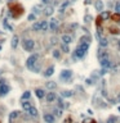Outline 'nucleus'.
<instances>
[{
  "mask_svg": "<svg viewBox=\"0 0 120 123\" xmlns=\"http://www.w3.org/2000/svg\"><path fill=\"white\" fill-rule=\"evenodd\" d=\"M29 114L31 117H36L37 116V110H36V108H31L30 109V112H29Z\"/></svg>",
  "mask_w": 120,
  "mask_h": 123,
  "instance_id": "6ab92c4d",
  "label": "nucleus"
},
{
  "mask_svg": "<svg viewBox=\"0 0 120 123\" xmlns=\"http://www.w3.org/2000/svg\"><path fill=\"white\" fill-rule=\"evenodd\" d=\"M88 48H89V44L88 42H80L79 46L75 49V54H74V58H83L84 55L87 54L88 51Z\"/></svg>",
  "mask_w": 120,
  "mask_h": 123,
  "instance_id": "f257e3e1",
  "label": "nucleus"
},
{
  "mask_svg": "<svg viewBox=\"0 0 120 123\" xmlns=\"http://www.w3.org/2000/svg\"><path fill=\"white\" fill-rule=\"evenodd\" d=\"M35 48V41L34 40H25L23 41V49L26 51H32Z\"/></svg>",
  "mask_w": 120,
  "mask_h": 123,
  "instance_id": "7ed1b4c3",
  "label": "nucleus"
},
{
  "mask_svg": "<svg viewBox=\"0 0 120 123\" xmlns=\"http://www.w3.org/2000/svg\"><path fill=\"white\" fill-rule=\"evenodd\" d=\"M53 12H54V9H53V7H50V5H49V7H47V8L44 9V14L47 15V17L52 15V14H53Z\"/></svg>",
  "mask_w": 120,
  "mask_h": 123,
  "instance_id": "9b49d317",
  "label": "nucleus"
},
{
  "mask_svg": "<svg viewBox=\"0 0 120 123\" xmlns=\"http://www.w3.org/2000/svg\"><path fill=\"white\" fill-rule=\"evenodd\" d=\"M112 18H114V19H115L116 22H119V23H120V14H119V13L114 14V15H112Z\"/></svg>",
  "mask_w": 120,
  "mask_h": 123,
  "instance_id": "c85d7f7f",
  "label": "nucleus"
},
{
  "mask_svg": "<svg viewBox=\"0 0 120 123\" xmlns=\"http://www.w3.org/2000/svg\"><path fill=\"white\" fill-rule=\"evenodd\" d=\"M108 17H110V13L108 12H105V13H102V14L99 15L101 19H106V18H108Z\"/></svg>",
  "mask_w": 120,
  "mask_h": 123,
  "instance_id": "5701e85b",
  "label": "nucleus"
},
{
  "mask_svg": "<svg viewBox=\"0 0 120 123\" xmlns=\"http://www.w3.org/2000/svg\"><path fill=\"white\" fill-rule=\"evenodd\" d=\"M62 50H63L65 53H69V51H70V49H69V46H67V44H65V45L62 46Z\"/></svg>",
  "mask_w": 120,
  "mask_h": 123,
  "instance_id": "7c9ffc66",
  "label": "nucleus"
},
{
  "mask_svg": "<svg viewBox=\"0 0 120 123\" xmlns=\"http://www.w3.org/2000/svg\"><path fill=\"white\" fill-rule=\"evenodd\" d=\"M62 95H63L65 97H70V96H72V92L71 91H63L62 92Z\"/></svg>",
  "mask_w": 120,
  "mask_h": 123,
  "instance_id": "bb28decb",
  "label": "nucleus"
},
{
  "mask_svg": "<svg viewBox=\"0 0 120 123\" xmlns=\"http://www.w3.org/2000/svg\"><path fill=\"white\" fill-rule=\"evenodd\" d=\"M54 114H56L57 117H61L62 116V109H54Z\"/></svg>",
  "mask_w": 120,
  "mask_h": 123,
  "instance_id": "a878e982",
  "label": "nucleus"
},
{
  "mask_svg": "<svg viewBox=\"0 0 120 123\" xmlns=\"http://www.w3.org/2000/svg\"><path fill=\"white\" fill-rule=\"evenodd\" d=\"M22 108H23V110H25V112H27V113H29L30 109H31L32 106H31V104H30V101H27V100L25 101V100H23V103H22Z\"/></svg>",
  "mask_w": 120,
  "mask_h": 123,
  "instance_id": "6e6552de",
  "label": "nucleus"
},
{
  "mask_svg": "<svg viewBox=\"0 0 120 123\" xmlns=\"http://www.w3.org/2000/svg\"><path fill=\"white\" fill-rule=\"evenodd\" d=\"M115 10H116V13H119V14H120V1L116 3V5H115Z\"/></svg>",
  "mask_w": 120,
  "mask_h": 123,
  "instance_id": "c756f323",
  "label": "nucleus"
},
{
  "mask_svg": "<svg viewBox=\"0 0 120 123\" xmlns=\"http://www.w3.org/2000/svg\"><path fill=\"white\" fill-rule=\"evenodd\" d=\"M45 99H47V103H53L54 100H56V94H54V92H48Z\"/></svg>",
  "mask_w": 120,
  "mask_h": 123,
  "instance_id": "0eeeda50",
  "label": "nucleus"
},
{
  "mask_svg": "<svg viewBox=\"0 0 120 123\" xmlns=\"http://www.w3.org/2000/svg\"><path fill=\"white\" fill-rule=\"evenodd\" d=\"M44 121L45 123H54V117L52 114H44Z\"/></svg>",
  "mask_w": 120,
  "mask_h": 123,
  "instance_id": "1a4fd4ad",
  "label": "nucleus"
},
{
  "mask_svg": "<svg viewBox=\"0 0 120 123\" xmlns=\"http://www.w3.org/2000/svg\"><path fill=\"white\" fill-rule=\"evenodd\" d=\"M35 94H36V96L39 97V99H41V97L47 96V95H45V91H44V90H41V89H37V90H35Z\"/></svg>",
  "mask_w": 120,
  "mask_h": 123,
  "instance_id": "9d476101",
  "label": "nucleus"
},
{
  "mask_svg": "<svg viewBox=\"0 0 120 123\" xmlns=\"http://www.w3.org/2000/svg\"><path fill=\"white\" fill-rule=\"evenodd\" d=\"M116 122V118L115 117H110V118L107 119V123H115Z\"/></svg>",
  "mask_w": 120,
  "mask_h": 123,
  "instance_id": "2f4dec72",
  "label": "nucleus"
},
{
  "mask_svg": "<svg viewBox=\"0 0 120 123\" xmlns=\"http://www.w3.org/2000/svg\"><path fill=\"white\" fill-rule=\"evenodd\" d=\"M56 86H57V85H56V82H53V81H50V82H48V83H47V87H48V89H56Z\"/></svg>",
  "mask_w": 120,
  "mask_h": 123,
  "instance_id": "412c9836",
  "label": "nucleus"
},
{
  "mask_svg": "<svg viewBox=\"0 0 120 123\" xmlns=\"http://www.w3.org/2000/svg\"><path fill=\"white\" fill-rule=\"evenodd\" d=\"M53 72H54V67H49L48 69L44 72V76L45 77H50V76L53 75Z\"/></svg>",
  "mask_w": 120,
  "mask_h": 123,
  "instance_id": "2eb2a0df",
  "label": "nucleus"
},
{
  "mask_svg": "<svg viewBox=\"0 0 120 123\" xmlns=\"http://www.w3.org/2000/svg\"><path fill=\"white\" fill-rule=\"evenodd\" d=\"M18 113H20V112H13V113L10 114V117H9L10 122H13V119H14V118H17V117H18Z\"/></svg>",
  "mask_w": 120,
  "mask_h": 123,
  "instance_id": "4be33fe9",
  "label": "nucleus"
},
{
  "mask_svg": "<svg viewBox=\"0 0 120 123\" xmlns=\"http://www.w3.org/2000/svg\"><path fill=\"white\" fill-rule=\"evenodd\" d=\"M69 4H70V1H65V3H63V4H62V5H61V9H59V10H61V12H63V10H65V9H66V8H67V7H69Z\"/></svg>",
  "mask_w": 120,
  "mask_h": 123,
  "instance_id": "b1692460",
  "label": "nucleus"
},
{
  "mask_svg": "<svg viewBox=\"0 0 120 123\" xmlns=\"http://www.w3.org/2000/svg\"><path fill=\"white\" fill-rule=\"evenodd\" d=\"M17 45H18V36H14L12 39V48L16 49V48H17Z\"/></svg>",
  "mask_w": 120,
  "mask_h": 123,
  "instance_id": "a211bd4d",
  "label": "nucleus"
},
{
  "mask_svg": "<svg viewBox=\"0 0 120 123\" xmlns=\"http://www.w3.org/2000/svg\"><path fill=\"white\" fill-rule=\"evenodd\" d=\"M43 1H44V3H47V1H49V0H43Z\"/></svg>",
  "mask_w": 120,
  "mask_h": 123,
  "instance_id": "c9c22d12",
  "label": "nucleus"
},
{
  "mask_svg": "<svg viewBox=\"0 0 120 123\" xmlns=\"http://www.w3.org/2000/svg\"><path fill=\"white\" fill-rule=\"evenodd\" d=\"M105 56H107V53H105L102 49H101V50H98V58L102 59V58H105Z\"/></svg>",
  "mask_w": 120,
  "mask_h": 123,
  "instance_id": "aec40b11",
  "label": "nucleus"
},
{
  "mask_svg": "<svg viewBox=\"0 0 120 123\" xmlns=\"http://www.w3.org/2000/svg\"><path fill=\"white\" fill-rule=\"evenodd\" d=\"M99 62H101V65H102L103 68H108L111 65V62H110V59H108V56H105V58L99 59Z\"/></svg>",
  "mask_w": 120,
  "mask_h": 123,
  "instance_id": "39448f33",
  "label": "nucleus"
},
{
  "mask_svg": "<svg viewBox=\"0 0 120 123\" xmlns=\"http://www.w3.org/2000/svg\"><path fill=\"white\" fill-rule=\"evenodd\" d=\"M96 9L98 10V12H102V10H103V3L101 1V0H97V3H96Z\"/></svg>",
  "mask_w": 120,
  "mask_h": 123,
  "instance_id": "dca6fc26",
  "label": "nucleus"
},
{
  "mask_svg": "<svg viewBox=\"0 0 120 123\" xmlns=\"http://www.w3.org/2000/svg\"><path fill=\"white\" fill-rule=\"evenodd\" d=\"M57 27H58V21L57 19H52L50 21V30L52 31H56Z\"/></svg>",
  "mask_w": 120,
  "mask_h": 123,
  "instance_id": "4468645a",
  "label": "nucleus"
},
{
  "mask_svg": "<svg viewBox=\"0 0 120 123\" xmlns=\"http://www.w3.org/2000/svg\"><path fill=\"white\" fill-rule=\"evenodd\" d=\"M71 75H72V72L71 71H62V73H61V78L62 80H65V78H66V80H69L70 77H71Z\"/></svg>",
  "mask_w": 120,
  "mask_h": 123,
  "instance_id": "423d86ee",
  "label": "nucleus"
},
{
  "mask_svg": "<svg viewBox=\"0 0 120 123\" xmlns=\"http://www.w3.org/2000/svg\"><path fill=\"white\" fill-rule=\"evenodd\" d=\"M119 101H120V97H119Z\"/></svg>",
  "mask_w": 120,
  "mask_h": 123,
  "instance_id": "4c0bfd02",
  "label": "nucleus"
},
{
  "mask_svg": "<svg viewBox=\"0 0 120 123\" xmlns=\"http://www.w3.org/2000/svg\"><path fill=\"white\" fill-rule=\"evenodd\" d=\"M35 19V14H30L29 15V21H34Z\"/></svg>",
  "mask_w": 120,
  "mask_h": 123,
  "instance_id": "72a5a7b5",
  "label": "nucleus"
},
{
  "mask_svg": "<svg viewBox=\"0 0 120 123\" xmlns=\"http://www.w3.org/2000/svg\"><path fill=\"white\" fill-rule=\"evenodd\" d=\"M37 59H39V54H32V55H30L29 59H27V62H26L27 68L32 71V68H34L35 64L37 63Z\"/></svg>",
  "mask_w": 120,
  "mask_h": 123,
  "instance_id": "f03ea898",
  "label": "nucleus"
},
{
  "mask_svg": "<svg viewBox=\"0 0 120 123\" xmlns=\"http://www.w3.org/2000/svg\"><path fill=\"white\" fill-rule=\"evenodd\" d=\"M29 97H30V92H29V91H26V92H25V94L22 95V100H27Z\"/></svg>",
  "mask_w": 120,
  "mask_h": 123,
  "instance_id": "cd10ccee",
  "label": "nucleus"
},
{
  "mask_svg": "<svg viewBox=\"0 0 120 123\" xmlns=\"http://www.w3.org/2000/svg\"><path fill=\"white\" fill-rule=\"evenodd\" d=\"M62 41H63V44H70L72 41V37L70 35H63L62 36Z\"/></svg>",
  "mask_w": 120,
  "mask_h": 123,
  "instance_id": "ddd939ff",
  "label": "nucleus"
},
{
  "mask_svg": "<svg viewBox=\"0 0 120 123\" xmlns=\"http://www.w3.org/2000/svg\"><path fill=\"white\" fill-rule=\"evenodd\" d=\"M99 45H101V48H106L108 45L107 39H99Z\"/></svg>",
  "mask_w": 120,
  "mask_h": 123,
  "instance_id": "f3484780",
  "label": "nucleus"
},
{
  "mask_svg": "<svg viewBox=\"0 0 120 123\" xmlns=\"http://www.w3.org/2000/svg\"><path fill=\"white\" fill-rule=\"evenodd\" d=\"M118 44H119V46H120V40H119V41H118Z\"/></svg>",
  "mask_w": 120,
  "mask_h": 123,
  "instance_id": "e433bc0d",
  "label": "nucleus"
},
{
  "mask_svg": "<svg viewBox=\"0 0 120 123\" xmlns=\"http://www.w3.org/2000/svg\"><path fill=\"white\" fill-rule=\"evenodd\" d=\"M48 30V22L43 21V26H41V31H47Z\"/></svg>",
  "mask_w": 120,
  "mask_h": 123,
  "instance_id": "393cba45",
  "label": "nucleus"
},
{
  "mask_svg": "<svg viewBox=\"0 0 120 123\" xmlns=\"http://www.w3.org/2000/svg\"><path fill=\"white\" fill-rule=\"evenodd\" d=\"M41 26H43V22H35L34 26H32V30L34 31H41Z\"/></svg>",
  "mask_w": 120,
  "mask_h": 123,
  "instance_id": "f8f14e48",
  "label": "nucleus"
},
{
  "mask_svg": "<svg viewBox=\"0 0 120 123\" xmlns=\"http://www.w3.org/2000/svg\"><path fill=\"white\" fill-rule=\"evenodd\" d=\"M53 56L58 59V58H59V51H58V50H54V51H53Z\"/></svg>",
  "mask_w": 120,
  "mask_h": 123,
  "instance_id": "473e14b6",
  "label": "nucleus"
},
{
  "mask_svg": "<svg viewBox=\"0 0 120 123\" xmlns=\"http://www.w3.org/2000/svg\"><path fill=\"white\" fill-rule=\"evenodd\" d=\"M91 3V0H85V4H89Z\"/></svg>",
  "mask_w": 120,
  "mask_h": 123,
  "instance_id": "f704fd0d",
  "label": "nucleus"
},
{
  "mask_svg": "<svg viewBox=\"0 0 120 123\" xmlns=\"http://www.w3.org/2000/svg\"><path fill=\"white\" fill-rule=\"evenodd\" d=\"M9 92V86L5 85L3 81H0V96H4Z\"/></svg>",
  "mask_w": 120,
  "mask_h": 123,
  "instance_id": "20e7f679",
  "label": "nucleus"
}]
</instances>
